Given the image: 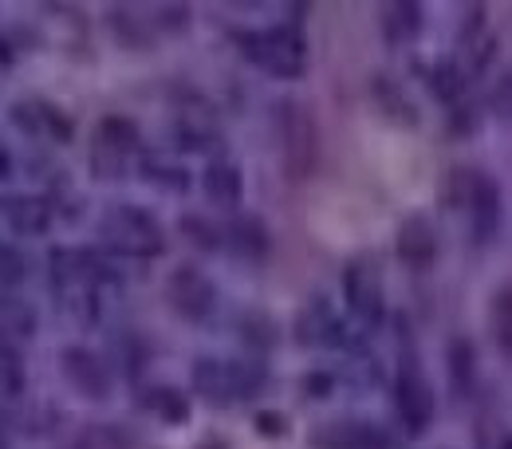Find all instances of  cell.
<instances>
[{
	"mask_svg": "<svg viewBox=\"0 0 512 449\" xmlns=\"http://www.w3.org/2000/svg\"><path fill=\"white\" fill-rule=\"evenodd\" d=\"M237 44H241L245 60H253L260 71H268L276 79H300L308 67V44L296 24H280L268 32H241Z\"/></svg>",
	"mask_w": 512,
	"mask_h": 449,
	"instance_id": "1",
	"label": "cell"
},
{
	"mask_svg": "<svg viewBox=\"0 0 512 449\" xmlns=\"http://www.w3.org/2000/svg\"><path fill=\"white\" fill-rule=\"evenodd\" d=\"M99 237L103 245H111L123 257H162L166 253V233L162 225L138 209V205H115L103 221H99Z\"/></svg>",
	"mask_w": 512,
	"mask_h": 449,
	"instance_id": "2",
	"label": "cell"
},
{
	"mask_svg": "<svg viewBox=\"0 0 512 449\" xmlns=\"http://www.w3.org/2000/svg\"><path fill=\"white\" fill-rule=\"evenodd\" d=\"M276 127H280V150H284V174L292 182H304L320 158V130H316L312 111L296 99H284Z\"/></svg>",
	"mask_w": 512,
	"mask_h": 449,
	"instance_id": "3",
	"label": "cell"
},
{
	"mask_svg": "<svg viewBox=\"0 0 512 449\" xmlns=\"http://www.w3.org/2000/svg\"><path fill=\"white\" fill-rule=\"evenodd\" d=\"M264 383V371L249 363H217V359H201L193 367V386L213 398V402H229V398H245Z\"/></svg>",
	"mask_w": 512,
	"mask_h": 449,
	"instance_id": "4",
	"label": "cell"
},
{
	"mask_svg": "<svg viewBox=\"0 0 512 449\" xmlns=\"http://www.w3.org/2000/svg\"><path fill=\"white\" fill-rule=\"evenodd\" d=\"M166 296H170L174 312L190 323L205 320V316L213 312V304H217V288H213V280H209L201 268H193V264H182V268L170 276Z\"/></svg>",
	"mask_w": 512,
	"mask_h": 449,
	"instance_id": "5",
	"label": "cell"
},
{
	"mask_svg": "<svg viewBox=\"0 0 512 449\" xmlns=\"http://www.w3.org/2000/svg\"><path fill=\"white\" fill-rule=\"evenodd\" d=\"M343 296L351 316H359L363 323L383 320V276L371 260H351L343 272Z\"/></svg>",
	"mask_w": 512,
	"mask_h": 449,
	"instance_id": "6",
	"label": "cell"
},
{
	"mask_svg": "<svg viewBox=\"0 0 512 449\" xmlns=\"http://www.w3.org/2000/svg\"><path fill=\"white\" fill-rule=\"evenodd\" d=\"M394 406H398V418L410 434H422L434 418V394H430V383L422 379V371L414 363H406L394 379Z\"/></svg>",
	"mask_w": 512,
	"mask_h": 449,
	"instance_id": "7",
	"label": "cell"
},
{
	"mask_svg": "<svg viewBox=\"0 0 512 449\" xmlns=\"http://www.w3.org/2000/svg\"><path fill=\"white\" fill-rule=\"evenodd\" d=\"M60 363H64V379L79 394H87V398H107L111 394V367L95 355V351H87V347H67L64 355H60Z\"/></svg>",
	"mask_w": 512,
	"mask_h": 449,
	"instance_id": "8",
	"label": "cell"
},
{
	"mask_svg": "<svg viewBox=\"0 0 512 449\" xmlns=\"http://www.w3.org/2000/svg\"><path fill=\"white\" fill-rule=\"evenodd\" d=\"M469 213H473V237L485 245L501 221V190L489 174H469Z\"/></svg>",
	"mask_w": 512,
	"mask_h": 449,
	"instance_id": "9",
	"label": "cell"
},
{
	"mask_svg": "<svg viewBox=\"0 0 512 449\" xmlns=\"http://www.w3.org/2000/svg\"><path fill=\"white\" fill-rule=\"evenodd\" d=\"M434 229H430V221L426 217H410V221H402V229H398V260L402 264H410V268H426L430 260H434Z\"/></svg>",
	"mask_w": 512,
	"mask_h": 449,
	"instance_id": "10",
	"label": "cell"
},
{
	"mask_svg": "<svg viewBox=\"0 0 512 449\" xmlns=\"http://www.w3.org/2000/svg\"><path fill=\"white\" fill-rule=\"evenodd\" d=\"M201 186H205V197H209L213 205H221V209H237V205H241V193H245L241 170L229 166V162H213V166L205 170Z\"/></svg>",
	"mask_w": 512,
	"mask_h": 449,
	"instance_id": "11",
	"label": "cell"
},
{
	"mask_svg": "<svg viewBox=\"0 0 512 449\" xmlns=\"http://www.w3.org/2000/svg\"><path fill=\"white\" fill-rule=\"evenodd\" d=\"M4 217H8V225L16 233H28V237H36V233H44L52 225V209H48L44 197H8L4 201Z\"/></svg>",
	"mask_w": 512,
	"mask_h": 449,
	"instance_id": "12",
	"label": "cell"
},
{
	"mask_svg": "<svg viewBox=\"0 0 512 449\" xmlns=\"http://www.w3.org/2000/svg\"><path fill=\"white\" fill-rule=\"evenodd\" d=\"M229 245L233 253L245 260H264L268 257V229L260 217H237L229 225Z\"/></svg>",
	"mask_w": 512,
	"mask_h": 449,
	"instance_id": "13",
	"label": "cell"
},
{
	"mask_svg": "<svg viewBox=\"0 0 512 449\" xmlns=\"http://www.w3.org/2000/svg\"><path fill=\"white\" fill-rule=\"evenodd\" d=\"M383 16H386L383 28H386V40H390V44H406V40H414V36L422 32V8L410 4V0L386 4Z\"/></svg>",
	"mask_w": 512,
	"mask_h": 449,
	"instance_id": "14",
	"label": "cell"
},
{
	"mask_svg": "<svg viewBox=\"0 0 512 449\" xmlns=\"http://www.w3.org/2000/svg\"><path fill=\"white\" fill-rule=\"evenodd\" d=\"M95 146H103V150H115V154H134L138 150V127L123 119V115H107L99 130H95Z\"/></svg>",
	"mask_w": 512,
	"mask_h": 449,
	"instance_id": "15",
	"label": "cell"
},
{
	"mask_svg": "<svg viewBox=\"0 0 512 449\" xmlns=\"http://www.w3.org/2000/svg\"><path fill=\"white\" fill-rule=\"evenodd\" d=\"M0 394H24V355L8 335H0Z\"/></svg>",
	"mask_w": 512,
	"mask_h": 449,
	"instance_id": "16",
	"label": "cell"
},
{
	"mask_svg": "<svg viewBox=\"0 0 512 449\" xmlns=\"http://www.w3.org/2000/svg\"><path fill=\"white\" fill-rule=\"evenodd\" d=\"M32 327H36V316H32V308L24 304V300H12V296H0V335H32Z\"/></svg>",
	"mask_w": 512,
	"mask_h": 449,
	"instance_id": "17",
	"label": "cell"
},
{
	"mask_svg": "<svg viewBox=\"0 0 512 449\" xmlns=\"http://www.w3.org/2000/svg\"><path fill=\"white\" fill-rule=\"evenodd\" d=\"M493 339L505 355H512V288H501L493 296Z\"/></svg>",
	"mask_w": 512,
	"mask_h": 449,
	"instance_id": "18",
	"label": "cell"
},
{
	"mask_svg": "<svg viewBox=\"0 0 512 449\" xmlns=\"http://www.w3.org/2000/svg\"><path fill=\"white\" fill-rule=\"evenodd\" d=\"M107 20H111V32H115L127 48H150V32L130 16L127 8H111V12H107Z\"/></svg>",
	"mask_w": 512,
	"mask_h": 449,
	"instance_id": "19",
	"label": "cell"
},
{
	"mask_svg": "<svg viewBox=\"0 0 512 449\" xmlns=\"http://www.w3.org/2000/svg\"><path fill=\"white\" fill-rule=\"evenodd\" d=\"M146 402H150V410H158V418H166V422H186V418H190V402H186L178 390H154Z\"/></svg>",
	"mask_w": 512,
	"mask_h": 449,
	"instance_id": "20",
	"label": "cell"
},
{
	"mask_svg": "<svg viewBox=\"0 0 512 449\" xmlns=\"http://www.w3.org/2000/svg\"><path fill=\"white\" fill-rule=\"evenodd\" d=\"M28 276V264L20 257V249H12L8 241H0V288H16Z\"/></svg>",
	"mask_w": 512,
	"mask_h": 449,
	"instance_id": "21",
	"label": "cell"
},
{
	"mask_svg": "<svg viewBox=\"0 0 512 449\" xmlns=\"http://www.w3.org/2000/svg\"><path fill=\"white\" fill-rule=\"evenodd\" d=\"M182 233L190 237V241L197 245V249H205V253H213V249L221 245V233H217V229H213L209 221L193 217V213H190V217H182Z\"/></svg>",
	"mask_w": 512,
	"mask_h": 449,
	"instance_id": "22",
	"label": "cell"
},
{
	"mask_svg": "<svg viewBox=\"0 0 512 449\" xmlns=\"http://www.w3.org/2000/svg\"><path fill=\"white\" fill-rule=\"evenodd\" d=\"M142 174L150 178V182H158V186H166V190H186V170L182 166H158L154 158L150 162H142Z\"/></svg>",
	"mask_w": 512,
	"mask_h": 449,
	"instance_id": "23",
	"label": "cell"
},
{
	"mask_svg": "<svg viewBox=\"0 0 512 449\" xmlns=\"http://www.w3.org/2000/svg\"><path fill=\"white\" fill-rule=\"evenodd\" d=\"M91 170H95L99 178H119V174L127 170V158H123V154H115V150L95 146V150H91Z\"/></svg>",
	"mask_w": 512,
	"mask_h": 449,
	"instance_id": "24",
	"label": "cell"
},
{
	"mask_svg": "<svg viewBox=\"0 0 512 449\" xmlns=\"http://www.w3.org/2000/svg\"><path fill=\"white\" fill-rule=\"evenodd\" d=\"M461 67H453V64H446V67H438L434 71V91H438V99H446V103H453L457 95H461Z\"/></svg>",
	"mask_w": 512,
	"mask_h": 449,
	"instance_id": "25",
	"label": "cell"
},
{
	"mask_svg": "<svg viewBox=\"0 0 512 449\" xmlns=\"http://www.w3.org/2000/svg\"><path fill=\"white\" fill-rule=\"evenodd\" d=\"M130 442L115 430V426H91L87 438H83V449H127Z\"/></svg>",
	"mask_w": 512,
	"mask_h": 449,
	"instance_id": "26",
	"label": "cell"
},
{
	"mask_svg": "<svg viewBox=\"0 0 512 449\" xmlns=\"http://www.w3.org/2000/svg\"><path fill=\"white\" fill-rule=\"evenodd\" d=\"M186 20H190V8H186V4L162 8V24H166V28H178V32H182V28H186Z\"/></svg>",
	"mask_w": 512,
	"mask_h": 449,
	"instance_id": "27",
	"label": "cell"
},
{
	"mask_svg": "<svg viewBox=\"0 0 512 449\" xmlns=\"http://www.w3.org/2000/svg\"><path fill=\"white\" fill-rule=\"evenodd\" d=\"M256 426H260V434H268V438H280V434H284V418H280V414H260Z\"/></svg>",
	"mask_w": 512,
	"mask_h": 449,
	"instance_id": "28",
	"label": "cell"
},
{
	"mask_svg": "<svg viewBox=\"0 0 512 449\" xmlns=\"http://www.w3.org/2000/svg\"><path fill=\"white\" fill-rule=\"evenodd\" d=\"M493 99H497V107H501L505 115H512V71L497 83V95H493Z\"/></svg>",
	"mask_w": 512,
	"mask_h": 449,
	"instance_id": "29",
	"label": "cell"
},
{
	"mask_svg": "<svg viewBox=\"0 0 512 449\" xmlns=\"http://www.w3.org/2000/svg\"><path fill=\"white\" fill-rule=\"evenodd\" d=\"M8 174V154H4V146H0V178Z\"/></svg>",
	"mask_w": 512,
	"mask_h": 449,
	"instance_id": "30",
	"label": "cell"
},
{
	"mask_svg": "<svg viewBox=\"0 0 512 449\" xmlns=\"http://www.w3.org/2000/svg\"><path fill=\"white\" fill-rule=\"evenodd\" d=\"M501 449H512V438H509V442H505V446H501Z\"/></svg>",
	"mask_w": 512,
	"mask_h": 449,
	"instance_id": "31",
	"label": "cell"
}]
</instances>
